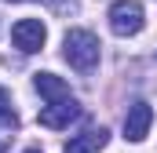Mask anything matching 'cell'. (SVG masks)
<instances>
[{
	"label": "cell",
	"mask_w": 157,
	"mask_h": 153,
	"mask_svg": "<svg viewBox=\"0 0 157 153\" xmlns=\"http://www.w3.org/2000/svg\"><path fill=\"white\" fill-rule=\"evenodd\" d=\"M150 124H154V110L146 102H132L128 113H124V139L128 142H143L146 131H150Z\"/></svg>",
	"instance_id": "5"
},
{
	"label": "cell",
	"mask_w": 157,
	"mask_h": 153,
	"mask_svg": "<svg viewBox=\"0 0 157 153\" xmlns=\"http://www.w3.org/2000/svg\"><path fill=\"white\" fill-rule=\"evenodd\" d=\"M62 55H66V62H70L73 69L88 73V69H95V62H99V37L88 33V29H70V33L62 37Z\"/></svg>",
	"instance_id": "1"
},
{
	"label": "cell",
	"mask_w": 157,
	"mask_h": 153,
	"mask_svg": "<svg viewBox=\"0 0 157 153\" xmlns=\"http://www.w3.org/2000/svg\"><path fill=\"white\" fill-rule=\"evenodd\" d=\"M26 153H40V150H26Z\"/></svg>",
	"instance_id": "9"
},
{
	"label": "cell",
	"mask_w": 157,
	"mask_h": 153,
	"mask_svg": "<svg viewBox=\"0 0 157 153\" xmlns=\"http://www.w3.org/2000/svg\"><path fill=\"white\" fill-rule=\"evenodd\" d=\"M106 128H88V131H80V135H73L70 142H66V150L62 153H99L102 146H106Z\"/></svg>",
	"instance_id": "6"
},
{
	"label": "cell",
	"mask_w": 157,
	"mask_h": 153,
	"mask_svg": "<svg viewBox=\"0 0 157 153\" xmlns=\"http://www.w3.org/2000/svg\"><path fill=\"white\" fill-rule=\"evenodd\" d=\"M33 88H37L40 95L48 99V102H62V99H73L70 95V84L62 80V76H55V73H37L33 76Z\"/></svg>",
	"instance_id": "7"
},
{
	"label": "cell",
	"mask_w": 157,
	"mask_h": 153,
	"mask_svg": "<svg viewBox=\"0 0 157 153\" xmlns=\"http://www.w3.org/2000/svg\"><path fill=\"white\" fill-rule=\"evenodd\" d=\"M0 153H4V142H0Z\"/></svg>",
	"instance_id": "10"
},
{
	"label": "cell",
	"mask_w": 157,
	"mask_h": 153,
	"mask_svg": "<svg viewBox=\"0 0 157 153\" xmlns=\"http://www.w3.org/2000/svg\"><path fill=\"white\" fill-rule=\"evenodd\" d=\"M143 4L139 0H117L113 7H110V29L117 33V37H135L139 29H143Z\"/></svg>",
	"instance_id": "2"
},
{
	"label": "cell",
	"mask_w": 157,
	"mask_h": 153,
	"mask_svg": "<svg viewBox=\"0 0 157 153\" xmlns=\"http://www.w3.org/2000/svg\"><path fill=\"white\" fill-rule=\"evenodd\" d=\"M77 117H80L77 99H62V102H48V106L40 110V117H37V120L44 124V128H55V131H59V128H70Z\"/></svg>",
	"instance_id": "4"
},
{
	"label": "cell",
	"mask_w": 157,
	"mask_h": 153,
	"mask_svg": "<svg viewBox=\"0 0 157 153\" xmlns=\"http://www.w3.org/2000/svg\"><path fill=\"white\" fill-rule=\"evenodd\" d=\"M44 37H48V29H44L40 18H22V22L11 26V40H15V47L26 51V55L40 51V47H44Z\"/></svg>",
	"instance_id": "3"
},
{
	"label": "cell",
	"mask_w": 157,
	"mask_h": 153,
	"mask_svg": "<svg viewBox=\"0 0 157 153\" xmlns=\"http://www.w3.org/2000/svg\"><path fill=\"white\" fill-rule=\"evenodd\" d=\"M0 128H4V131H15V128H18V113L11 110V95H7L4 88H0Z\"/></svg>",
	"instance_id": "8"
}]
</instances>
